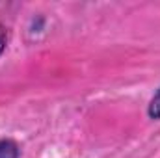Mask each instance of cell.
<instances>
[{
    "label": "cell",
    "instance_id": "cell-1",
    "mask_svg": "<svg viewBox=\"0 0 160 158\" xmlns=\"http://www.w3.org/2000/svg\"><path fill=\"white\" fill-rule=\"evenodd\" d=\"M21 151L13 140H0V158H19Z\"/></svg>",
    "mask_w": 160,
    "mask_h": 158
},
{
    "label": "cell",
    "instance_id": "cell-2",
    "mask_svg": "<svg viewBox=\"0 0 160 158\" xmlns=\"http://www.w3.org/2000/svg\"><path fill=\"white\" fill-rule=\"evenodd\" d=\"M147 116L151 119H160V87L153 95V99H151V102L147 106Z\"/></svg>",
    "mask_w": 160,
    "mask_h": 158
},
{
    "label": "cell",
    "instance_id": "cell-3",
    "mask_svg": "<svg viewBox=\"0 0 160 158\" xmlns=\"http://www.w3.org/2000/svg\"><path fill=\"white\" fill-rule=\"evenodd\" d=\"M6 45H8V32L0 26V54L6 50Z\"/></svg>",
    "mask_w": 160,
    "mask_h": 158
}]
</instances>
